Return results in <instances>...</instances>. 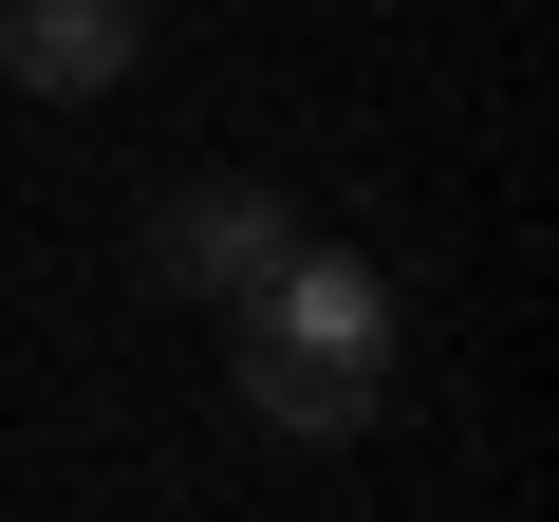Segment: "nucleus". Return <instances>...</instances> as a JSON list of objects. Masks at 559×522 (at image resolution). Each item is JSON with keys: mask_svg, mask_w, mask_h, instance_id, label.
I'll return each instance as SVG.
<instances>
[{"mask_svg": "<svg viewBox=\"0 0 559 522\" xmlns=\"http://www.w3.org/2000/svg\"><path fill=\"white\" fill-rule=\"evenodd\" d=\"M150 75V0H0V94L38 112H94Z\"/></svg>", "mask_w": 559, "mask_h": 522, "instance_id": "nucleus-3", "label": "nucleus"}, {"mask_svg": "<svg viewBox=\"0 0 559 522\" xmlns=\"http://www.w3.org/2000/svg\"><path fill=\"white\" fill-rule=\"evenodd\" d=\"M392 355H411V318H392V281H373L355 242H299L261 299H224V373H242V411L299 429V448H355V429L392 411Z\"/></svg>", "mask_w": 559, "mask_h": 522, "instance_id": "nucleus-1", "label": "nucleus"}, {"mask_svg": "<svg viewBox=\"0 0 559 522\" xmlns=\"http://www.w3.org/2000/svg\"><path fill=\"white\" fill-rule=\"evenodd\" d=\"M131 261H150L168 299H205V318H224V299H261L280 261H299V187L205 168V187H168V205H150V242H131Z\"/></svg>", "mask_w": 559, "mask_h": 522, "instance_id": "nucleus-2", "label": "nucleus"}]
</instances>
